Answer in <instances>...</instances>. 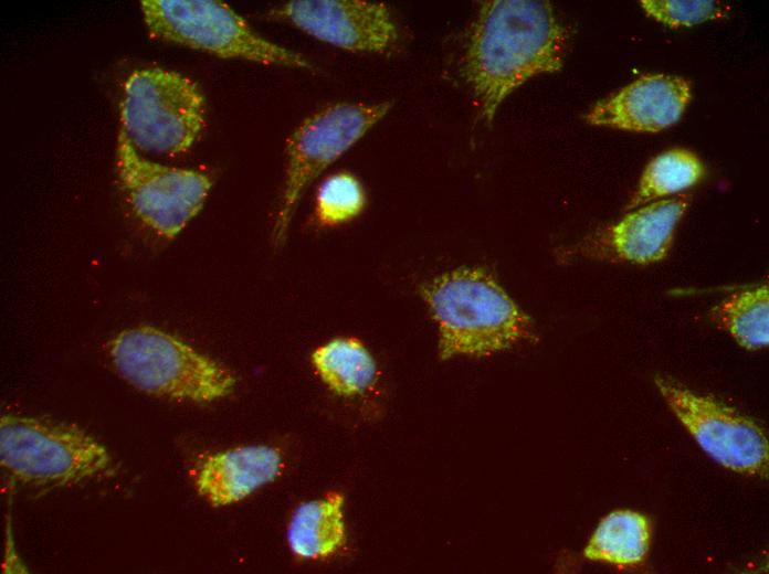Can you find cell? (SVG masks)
Returning a JSON list of instances; mask_svg holds the SVG:
<instances>
[{
	"instance_id": "cell-1",
	"label": "cell",
	"mask_w": 769,
	"mask_h": 574,
	"mask_svg": "<svg viewBox=\"0 0 769 574\" xmlns=\"http://www.w3.org/2000/svg\"><path fill=\"white\" fill-rule=\"evenodd\" d=\"M569 39L548 1H484L462 55V73L480 118L492 123L516 88L537 75L560 71Z\"/></svg>"
},
{
	"instance_id": "cell-2",
	"label": "cell",
	"mask_w": 769,
	"mask_h": 574,
	"mask_svg": "<svg viewBox=\"0 0 769 574\" xmlns=\"http://www.w3.org/2000/svg\"><path fill=\"white\" fill-rule=\"evenodd\" d=\"M439 327L442 359L486 357L535 339L530 317L494 277L481 268H459L422 287Z\"/></svg>"
},
{
	"instance_id": "cell-3",
	"label": "cell",
	"mask_w": 769,
	"mask_h": 574,
	"mask_svg": "<svg viewBox=\"0 0 769 574\" xmlns=\"http://www.w3.org/2000/svg\"><path fill=\"white\" fill-rule=\"evenodd\" d=\"M107 353L120 378L156 396L208 403L228 396L236 383L221 363L154 327L122 331Z\"/></svg>"
},
{
	"instance_id": "cell-4",
	"label": "cell",
	"mask_w": 769,
	"mask_h": 574,
	"mask_svg": "<svg viewBox=\"0 0 769 574\" xmlns=\"http://www.w3.org/2000/svg\"><path fill=\"white\" fill-rule=\"evenodd\" d=\"M119 120L120 131L139 152L180 156L203 136L206 98L185 74L162 67L136 70L124 84Z\"/></svg>"
},
{
	"instance_id": "cell-5",
	"label": "cell",
	"mask_w": 769,
	"mask_h": 574,
	"mask_svg": "<svg viewBox=\"0 0 769 574\" xmlns=\"http://www.w3.org/2000/svg\"><path fill=\"white\" fill-rule=\"evenodd\" d=\"M151 38L221 59L310 70L301 53L256 33L231 7L217 0H141Z\"/></svg>"
},
{
	"instance_id": "cell-6",
	"label": "cell",
	"mask_w": 769,
	"mask_h": 574,
	"mask_svg": "<svg viewBox=\"0 0 769 574\" xmlns=\"http://www.w3.org/2000/svg\"><path fill=\"white\" fill-rule=\"evenodd\" d=\"M0 463L15 479L39 486H70L107 474L110 454L92 435L73 425L3 415Z\"/></svg>"
},
{
	"instance_id": "cell-7",
	"label": "cell",
	"mask_w": 769,
	"mask_h": 574,
	"mask_svg": "<svg viewBox=\"0 0 769 574\" xmlns=\"http://www.w3.org/2000/svg\"><path fill=\"white\" fill-rule=\"evenodd\" d=\"M391 107L389 100L334 103L307 116L292 131L285 145V177L272 230L275 246L284 243L305 190Z\"/></svg>"
},
{
	"instance_id": "cell-8",
	"label": "cell",
	"mask_w": 769,
	"mask_h": 574,
	"mask_svg": "<svg viewBox=\"0 0 769 574\" xmlns=\"http://www.w3.org/2000/svg\"><path fill=\"white\" fill-rule=\"evenodd\" d=\"M116 181L133 217L147 232L172 240L201 211L212 187L202 172L175 168L144 157L119 130Z\"/></svg>"
},
{
	"instance_id": "cell-9",
	"label": "cell",
	"mask_w": 769,
	"mask_h": 574,
	"mask_svg": "<svg viewBox=\"0 0 769 574\" xmlns=\"http://www.w3.org/2000/svg\"><path fill=\"white\" fill-rule=\"evenodd\" d=\"M654 383L672 413L709 457L737 474L767 478L769 443L757 422L671 378L657 375Z\"/></svg>"
},
{
	"instance_id": "cell-10",
	"label": "cell",
	"mask_w": 769,
	"mask_h": 574,
	"mask_svg": "<svg viewBox=\"0 0 769 574\" xmlns=\"http://www.w3.org/2000/svg\"><path fill=\"white\" fill-rule=\"evenodd\" d=\"M308 35L355 53H387L399 29L382 2L365 0H294L270 11Z\"/></svg>"
},
{
	"instance_id": "cell-11",
	"label": "cell",
	"mask_w": 769,
	"mask_h": 574,
	"mask_svg": "<svg viewBox=\"0 0 769 574\" xmlns=\"http://www.w3.org/2000/svg\"><path fill=\"white\" fill-rule=\"evenodd\" d=\"M691 195L680 194L638 209L599 227L561 254L612 264L650 265L665 258Z\"/></svg>"
},
{
	"instance_id": "cell-12",
	"label": "cell",
	"mask_w": 769,
	"mask_h": 574,
	"mask_svg": "<svg viewBox=\"0 0 769 574\" xmlns=\"http://www.w3.org/2000/svg\"><path fill=\"white\" fill-rule=\"evenodd\" d=\"M691 82L667 74H646L598 102L586 115L593 126L657 132L682 117L692 97Z\"/></svg>"
},
{
	"instance_id": "cell-13",
	"label": "cell",
	"mask_w": 769,
	"mask_h": 574,
	"mask_svg": "<svg viewBox=\"0 0 769 574\" xmlns=\"http://www.w3.org/2000/svg\"><path fill=\"white\" fill-rule=\"evenodd\" d=\"M284 466L278 448L245 445L200 457L190 476L197 493L218 508L240 502L275 481Z\"/></svg>"
},
{
	"instance_id": "cell-14",
	"label": "cell",
	"mask_w": 769,
	"mask_h": 574,
	"mask_svg": "<svg viewBox=\"0 0 769 574\" xmlns=\"http://www.w3.org/2000/svg\"><path fill=\"white\" fill-rule=\"evenodd\" d=\"M344 497L335 491L302 502L286 528L291 552L302 560H325L346 543Z\"/></svg>"
},
{
	"instance_id": "cell-15",
	"label": "cell",
	"mask_w": 769,
	"mask_h": 574,
	"mask_svg": "<svg viewBox=\"0 0 769 574\" xmlns=\"http://www.w3.org/2000/svg\"><path fill=\"white\" fill-rule=\"evenodd\" d=\"M650 545L649 519L640 512L620 509L599 522L583 554L591 561L631 568L646 560Z\"/></svg>"
},
{
	"instance_id": "cell-16",
	"label": "cell",
	"mask_w": 769,
	"mask_h": 574,
	"mask_svg": "<svg viewBox=\"0 0 769 574\" xmlns=\"http://www.w3.org/2000/svg\"><path fill=\"white\" fill-rule=\"evenodd\" d=\"M322 382L335 394L355 396L377 380V364L368 349L355 338H335L317 347L310 357Z\"/></svg>"
},
{
	"instance_id": "cell-17",
	"label": "cell",
	"mask_w": 769,
	"mask_h": 574,
	"mask_svg": "<svg viewBox=\"0 0 769 574\" xmlns=\"http://www.w3.org/2000/svg\"><path fill=\"white\" fill-rule=\"evenodd\" d=\"M710 320L747 350L769 343V289L760 284L730 294L709 312Z\"/></svg>"
},
{
	"instance_id": "cell-18",
	"label": "cell",
	"mask_w": 769,
	"mask_h": 574,
	"mask_svg": "<svg viewBox=\"0 0 769 574\" xmlns=\"http://www.w3.org/2000/svg\"><path fill=\"white\" fill-rule=\"evenodd\" d=\"M703 176V163L694 152L682 148L665 151L647 164L624 210H635L691 188Z\"/></svg>"
},
{
	"instance_id": "cell-19",
	"label": "cell",
	"mask_w": 769,
	"mask_h": 574,
	"mask_svg": "<svg viewBox=\"0 0 769 574\" xmlns=\"http://www.w3.org/2000/svg\"><path fill=\"white\" fill-rule=\"evenodd\" d=\"M360 182L346 172L327 178L316 194V216L323 225H338L356 217L365 206Z\"/></svg>"
},
{
	"instance_id": "cell-20",
	"label": "cell",
	"mask_w": 769,
	"mask_h": 574,
	"mask_svg": "<svg viewBox=\"0 0 769 574\" xmlns=\"http://www.w3.org/2000/svg\"><path fill=\"white\" fill-rule=\"evenodd\" d=\"M640 6L649 17L672 28L720 19L729 11L728 6L712 0H642Z\"/></svg>"
}]
</instances>
